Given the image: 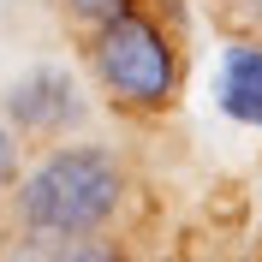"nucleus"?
Instances as JSON below:
<instances>
[{
    "instance_id": "obj_3",
    "label": "nucleus",
    "mask_w": 262,
    "mask_h": 262,
    "mask_svg": "<svg viewBox=\"0 0 262 262\" xmlns=\"http://www.w3.org/2000/svg\"><path fill=\"white\" fill-rule=\"evenodd\" d=\"M0 114L18 137H36V143H54V137H72L90 114L83 101V83L66 72V66H30L24 78L6 83L0 96Z\"/></svg>"
},
{
    "instance_id": "obj_4",
    "label": "nucleus",
    "mask_w": 262,
    "mask_h": 262,
    "mask_svg": "<svg viewBox=\"0 0 262 262\" xmlns=\"http://www.w3.org/2000/svg\"><path fill=\"white\" fill-rule=\"evenodd\" d=\"M221 114L262 131V42H232L221 54V83H214Z\"/></svg>"
},
{
    "instance_id": "obj_1",
    "label": "nucleus",
    "mask_w": 262,
    "mask_h": 262,
    "mask_svg": "<svg viewBox=\"0 0 262 262\" xmlns=\"http://www.w3.org/2000/svg\"><path fill=\"white\" fill-rule=\"evenodd\" d=\"M12 227L24 256H119L107 232L131 203V173L107 143H60L54 137L12 185Z\"/></svg>"
},
{
    "instance_id": "obj_6",
    "label": "nucleus",
    "mask_w": 262,
    "mask_h": 262,
    "mask_svg": "<svg viewBox=\"0 0 262 262\" xmlns=\"http://www.w3.org/2000/svg\"><path fill=\"white\" fill-rule=\"evenodd\" d=\"M125 6H137V0H60V12L72 18V24H101V18H114V12H125Z\"/></svg>"
},
{
    "instance_id": "obj_2",
    "label": "nucleus",
    "mask_w": 262,
    "mask_h": 262,
    "mask_svg": "<svg viewBox=\"0 0 262 262\" xmlns=\"http://www.w3.org/2000/svg\"><path fill=\"white\" fill-rule=\"evenodd\" d=\"M90 78L101 83V96L119 114H167L179 101L185 66H179V42L167 36V24L143 6L90 24Z\"/></svg>"
},
{
    "instance_id": "obj_5",
    "label": "nucleus",
    "mask_w": 262,
    "mask_h": 262,
    "mask_svg": "<svg viewBox=\"0 0 262 262\" xmlns=\"http://www.w3.org/2000/svg\"><path fill=\"white\" fill-rule=\"evenodd\" d=\"M18 173H24V137H18V131L6 125V119H0V203L12 196Z\"/></svg>"
},
{
    "instance_id": "obj_7",
    "label": "nucleus",
    "mask_w": 262,
    "mask_h": 262,
    "mask_svg": "<svg viewBox=\"0 0 262 262\" xmlns=\"http://www.w3.org/2000/svg\"><path fill=\"white\" fill-rule=\"evenodd\" d=\"M227 12H238V18H262V0H221Z\"/></svg>"
}]
</instances>
